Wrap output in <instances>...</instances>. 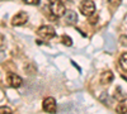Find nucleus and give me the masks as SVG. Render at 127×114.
Returning a JSON list of instances; mask_svg holds the SVG:
<instances>
[{"instance_id": "obj_4", "label": "nucleus", "mask_w": 127, "mask_h": 114, "mask_svg": "<svg viewBox=\"0 0 127 114\" xmlns=\"http://www.w3.org/2000/svg\"><path fill=\"white\" fill-rule=\"evenodd\" d=\"M42 108L46 113H50V114H55L57 112V105H56V100L54 98H46L43 100V104H42Z\"/></svg>"}, {"instance_id": "obj_5", "label": "nucleus", "mask_w": 127, "mask_h": 114, "mask_svg": "<svg viewBox=\"0 0 127 114\" xmlns=\"http://www.w3.org/2000/svg\"><path fill=\"white\" fill-rule=\"evenodd\" d=\"M6 82H8V85L12 86V88H19L23 84V80L19 75H15V74H13V72H10V74H8V76H6Z\"/></svg>"}, {"instance_id": "obj_3", "label": "nucleus", "mask_w": 127, "mask_h": 114, "mask_svg": "<svg viewBox=\"0 0 127 114\" xmlns=\"http://www.w3.org/2000/svg\"><path fill=\"white\" fill-rule=\"evenodd\" d=\"M79 8H80L81 14H84L85 17H90L95 12V5H94V3L92 1V0H83V1L80 3Z\"/></svg>"}, {"instance_id": "obj_11", "label": "nucleus", "mask_w": 127, "mask_h": 114, "mask_svg": "<svg viewBox=\"0 0 127 114\" xmlns=\"http://www.w3.org/2000/svg\"><path fill=\"white\" fill-rule=\"evenodd\" d=\"M116 110H117V113H118V114H127V104L122 103V104L117 105Z\"/></svg>"}, {"instance_id": "obj_9", "label": "nucleus", "mask_w": 127, "mask_h": 114, "mask_svg": "<svg viewBox=\"0 0 127 114\" xmlns=\"http://www.w3.org/2000/svg\"><path fill=\"white\" fill-rule=\"evenodd\" d=\"M114 98L117 99L118 101H125L126 98H127V95H126L125 91H122L121 88H117V89H116V91H114Z\"/></svg>"}, {"instance_id": "obj_15", "label": "nucleus", "mask_w": 127, "mask_h": 114, "mask_svg": "<svg viewBox=\"0 0 127 114\" xmlns=\"http://www.w3.org/2000/svg\"><path fill=\"white\" fill-rule=\"evenodd\" d=\"M5 43V41H4V37L1 36V34H0V48H1L3 47V45Z\"/></svg>"}, {"instance_id": "obj_1", "label": "nucleus", "mask_w": 127, "mask_h": 114, "mask_svg": "<svg viewBox=\"0 0 127 114\" xmlns=\"http://www.w3.org/2000/svg\"><path fill=\"white\" fill-rule=\"evenodd\" d=\"M50 10L51 13L54 14V17L56 18H60L62 17L64 14H65L66 9H65V5H64V3L61 1V0H50Z\"/></svg>"}, {"instance_id": "obj_10", "label": "nucleus", "mask_w": 127, "mask_h": 114, "mask_svg": "<svg viewBox=\"0 0 127 114\" xmlns=\"http://www.w3.org/2000/svg\"><path fill=\"white\" fill-rule=\"evenodd\" d=\"M120 66L123 71L127 72V52L126 53H122L121 58H120Z\"/></svg>"}, {"instance_id": "obj_13", "label": "nucleus", "mask_w": 127, "mask_h": 114, "mask_svg": "<svg viewBox=\"0 0 127 114\" xmlns=\"http://www.w3.org/2000/svg\"><path fill=\"white\" fill-rule=\"evenodd\" d=\"M0 114H13L9 107H0Z\"/></svg>"}, {"instance_id": "obj_8", "label": "nucleus", "mask_w": 127, "mask_h": 114, "mask_svg": "<svg viewBox=\"0 0 127 114\" xmlns=\"http://www.w3.org/2000/svg\"><path fill=\"white\" fill-rule=\"evenodd\" d=\"M113 74L112 71H104L103 74L100 75V84L102 85H109L111 82L113 81Z\"/></svg>"}, {"instance_id": "obj_2", "label": "nucleus", "mask_w": 127, "mask_h": 114, "mask_svg": "<svg viewBox=\"0 0 127 114\" xmlns=\"http://www.w3.org/2000/svg\"><path fill=\"white\" fill-rule=\"evenodd\" d=\"M37 34H38V37H41L42 39L50 41V39H52V38L56 36V32H55V29L52 28L51 25H41V27L37 29Z\"/></svg>"}, {"instance_id": "obj_6", "label": "nucleus", "mask_w": 127, "mask_h": 114, "mask_svg": "<svg viewBox=\"0 0 127 114\" xmlns=\"http://www.w3.org/2000/svg\"><path fill=\"white\" fill-rule=\"evenodd\" d=\"M28 22V14L24 12H19L18 14H15L12 19V24L14 27H19V25H23Z\"/></svg>"}, {"instance_id": "obj_12", "label": "nucleus", "mask_w": 127, "mask_h": 114, "mask_svg": "<svg viewBox=\"0 0 127 114\" xmlns=\"http://www.w3.org/2000/svg\"><path fill=\"white\" fill-rule=\"evenodd\" d=\"M61 41H62V43L65 45V46H67V47L72 46V41H71V38H70L69 36H62Z\"/></svg>"}, {"instance_id": "obj_7", "label": "nucleus", "mask_w": 127, "mask_h": 114, "mask_svg": "<svg viewBox=\"0 0 127 114\" xmlns=\"http://www.w3.org/2000/svg\"><path fill=\"white\" fill-rule=\"evenodd\" d=\"M62 17H64V22L67 25H72L78 22V15H76L75 12H72V10H66L65 14Z\"/></svg>"}, {"instance_id": "obj_14", "label": "nucleus", "mask_w": 127, "mask_h": 114, "mask_svg": "<svg viewBox=\"0 0 127 114\" xmlns=\"http://www.w3.org/2000/svg\"><path fill=\"white\" fill-rule=\"evenodd\" d=\"M23 1L26 4H28V5H37L39 0H23Z\"/></svg>"}]
</instances>
